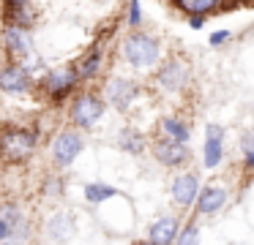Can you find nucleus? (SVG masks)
I'll list each match as a JSON object with an SVG mask.
<instances>
[{"label":"nucleus","instance_id":"obj_29","mask_svg":"<svg viewBox=\"0 0 254 245\" xmlns=\"http://www.w3.org/2000/svg\"><path fill=\"white\" fill-rule=\"evenodd\" d=\"M14 3H30V0H6V5H14Z\"/></svg>","mask_w":254,"mask_h":245},{"label":"nucleus","instance_id":"obj_18","mask_svg":"<svg viewBox=\"0 0 254 245\" xmlns=\"http://www.w3.org/2000/svg\"><path fill=\"white\" fill-rule=\"evenodd\" d=\"M74 229V215L71 212H55V215L47 221V234L52 240H66Z\"/></svg>","mask_w":254,"mask_h":245},{"label":"nucleus","instance_id":"obj_28","mask_svg":"<svg viewBox=\"0 0 254 245\" xmlns=\"http://www.w3.org/2000/svg\"><path fill=\"white\" fill-rule=\"evenodd\" d=\"M189 25H191V27H194V30H199V27H202V25H205V16H202V14H194V16H191V19H189Z\"/></svg>","mask_w":254,"mask_h":245},{"label":"nucleus","instance_id":"obj_11","mask_svg":"<svg viewBox=\"0 0 254 245\" xmlns=\"http://www.w3.org/2000/svg\"><path fill=\"white\" fill-rule=\"evenodd\" d=\"M205 169H216L224 158V128L221 125H208L205 128Z\"/></svg>","mask_w":254,"mask_h":245},{"label":"nucleus","instance_id":"obj_22","mask_svg":"<svg viewBox=\"0 0 254 245\" xmlns=\"http://www.w3.org/2000/svg\"><path fill=\"white\" fill-rule=\"evenodd\" d=\"M221 0H181V5L189 11V14H208V11H213L216 5H219Z\"/></svg>","mask_w":254,"mask_h":245},{"label":"nucleus","instance_id":"obj_16","mask_svg":"<svg viewBox=\"0 0 254 245\" xmlns=\"http://www.w3.org/2000/svg\"><path fill=\"white\" fill-rule=\"evenodd\" d=\"M101 65H104V47H93L88 54H85L82 60H79L74 68H77V76H79V82H90V79H96L99 76V71H101Z\"/></svg>","mask_w":254,"mask_h":245},{"label":"nucleus","instance_id":"obj_8","mask_svg":"<svg viewBox=\"0 0 254 245\" xmlns=\"http://www.w3.org/2000/svg\"><path fill=\"white\" fill-rule=\"evenodd\" d=\"M137 93H139L137 82L126 79V76H112V79L107 82V87H104V98L118 109V112H126V109L134 103Z\"/></svg>","mask_w":254,"mask_h":245},{"label":"nucleus","instance_id":"obj_20","mask_svg":"<svg viewBox=\"0 0 254 245\" xmlns=\"http://www.w3.org/2000/svg\"><path fill=\"white\" fill-rule=\"evenodd\" d=\"M161 128H164L167 136H172V139L189 145V136H191V131H189V125L183 123L181 117H164V120H161Z\"/></svg>","mask_w":254,"mask_h":245},{"label":"nucleus","instance_id":"obj_12","mask_svg":"<svg viewBox=\"0 0 254 245\" xmlns=\"http://www.w3.org/2000/svg\"><path fill=\"white\" fill-rule=\"evenodd\" d=\"M199 196V180L197 174L186 172V174H178L172 180V199L178 201L181 207H191Z\"/></svg>","mask_w":254,"mask_h":245},{"label":"nucleus","instance_id":"obj_9","mask_svg":"<svg viewBox=\"0 0 254 245\" xmlns=\"http://www.w3.org/2000/svg\"><path fill=\"white\" fill-rule=\"evenodd\" d=\"M33 87V71L25 63H8L0 68V90L3 93H28Z\"/></svg>","mask_w":254,"mask_h":245},{"label":"nucleus","instance_id":"obj_7","mask_svg":"<svg viewBox=\"0 0 254 245\" xmlns=\"http://www.w3.org/2000/svg\"><path fill=\"white\" fill-rule=\"evenodd\" d=\"M189 76H191L189 63H183L181 57H170L159 68L156 82H159V87H161V90H167V93H181L183 87L189 85Z\"/></svg>","mask_w":254,"mask_h":245},{"label":"nucleus","instance_id":"obj_2","mask_svg":"<svg viewBox=\"0 0 254 245\" xmlns=\"http://www.w3.org/2000/svg\"><path fill=\"white\" fill-rule=\"evenodd\" d=\"M123 60L134 68H150L161 60V44L150 33H128L123 38Z\"/></svg>","mask_w":254,"mask_h":245},{"label":"nucleus","instance_id":"obj_17","mask_svg":"<svg viewBox=\"0 0 254 245\" xmlns=\"http://www.w3.org/2000/svg\"><path fill=\"white\" fill-rule=\"evenodd\" d=\"M6 22L11 25H19V27H33L36 22V11L30 3H14V5H6Z\"/></svg>","mask_w":254,"mask_h":245},{"label":"nucleus","instance_id":"obj_27","mask_svg":"<svg viewBox=\"0 0 254 245\" xmlns=\"http://www.w3.org/2000/svg\"><path fill=\"white\" fill-rule=\"evenodd\" d=\"M230 36H232L230 30H216L213 36L208 38V41H210V47H221V44H224V41H230Z\"/></svg>","mask_w":254,"mask_h":245},{"label":"nucleus","instance_id":"obj_21","mask_svg":"<svg viewBox=\"0 0 254 245\" xmlns=\"http://www.w3.org/2000/svg\"><path fill=\"white\" fill-rule=\"evenodd\" d=\"M112 196H118V191L107 183H88L85 185V199H88L90 204H101V201L112 199Z\"/></svg>","mask_w":254,"mask_h":245},{"label":"nucleus","instance_id":"obj_23","mask_svg":"<svg viewBox=\"0 0 254 245\" xmlns=\"http://www.w3.org/2000/svg\"><path fill=\"white\" fill-rule=\"evenodd\" d=\"M241 150H243V163H246V169H254V131L241 136Z\"/></svg>","mask_w":254,"mask_h":245},{"label":"nucleus","instance_id":"obj_26","mask_svg":"<svg viewBox=\"0 0 254 245\" xmlns=\"http://www.w3.org/2000/svg\"><path fill=\"white\" fill-rule=\"evenodd\" d=\"M142 22V11H139V0H128V25L139 27Z\"/></svg>","mask_w":254,"mask_h":245},{"label":"nucleus","instance_id":"obj_14","mask_svg":"<svg viewBox=\"0 0 254 245\" xmlns=\"http://www.w3.org/2000/svg\"><path fill=\"white\" fill-rule=\"evenodd\" d=\"M197 212L199 215H213L219 212L221 207L227 204V191L219 188V185H208V188H199V196H197Z\"/></svg>","mask_w":254,"mask_h":245},{"label":"nucleus","instance_id":"obj_19","mask_svg":"<svg viewBox=\"0 0 254 245\" xmlns=\"http://www.w3.org/2000/svg\"><path fill=\"white\" fill-rule=\"evenodd\" d=\"M118 147H121L123 152H128V155H139V152L145 150V136L139 134L137 128H123L121 134H118Z\"/></svg>","mask_w":254,"mask_h":245},{"label":"nucleus","instance_id":"obj_24","mask_svg":"<svg viewBox=\"0 0 254 245\" xmlns=\"http://www.w3.org/2000/svg\"><path fill=\"white\" fill-rule=\"evenodd\" d=\"M199 240V232H197V223H186V226L178 232V240L175 243H181V245H186V243H197Z\"/></svg>","mask_w":254,"mask_h":245},{"label":"nucleus","instance_id":"obj_3","mask_svg":"<svg viewBox=\"0 0 254 245\" xmlns=\"http://www.w3.org/2000/svg\"><path fill=\"white\" fill-rule=\"evenodd\" d=\"M82 150H85L82 134L77 128H63L52 142V163H55V169H68Z\"/></svg>","mask_w":254,"mask_h":245},{"label":"nucleus","instance_id":"obj_10","mask_svg":"<svg viewBox=\"0 0 254 245\" xmlns=\"http://www.w3.org/2000/svg\"><path fill=\"white\" fill-rule=\"evenodd\" d=\"M153 155L161 166H183L191 152H189V145H183V142L172 139V136H161L153 145Z\"/></svg>","mask_w":254,"mask_h":245},{"label":"nucleus","instance_id":"obj_4","mask_svg":"<svg viewBox=\"0 0 254 245\" xmlns=\"http://www.w3.org/2000/svg\"><path fill=\"white\" fill-rule=\"evenodd\" d=\"M79 76H77V68H58V71H50L39 79V87L44 90V96L50 101L61 103L66 101V96H71L74 87H77Z\"/></svg>","mask_w":254,"mask_h":245},{"label":"nucleus","instance_id":"obj_1","mask_svg":"<svg viewBox=\"0 0 254 245\" xmlns=\"http://www.w3.org/2000/svg\"><path fill=\"white\" fill-rule=\"evenodd\" d=\"M39 147V131L22 128V125H6L0 134V158L6 163H22Z\"/></svg>","mask_w":254,"mask_h":245},{"label":"nucleus","instance_id":"obj_5","mask_svg":"<svg viewBox=\"0 0 254 245\" xmlns=\"http://www.w3.org/2000/svg\"><path fill=\"white\" fill-rule=\"evenodd\" d=\"M104 114V98H99L96 93H82V96L74 98L71 109H68V117L77 128H93L96 123Z\"/></svg>","mask_w":254,"mask_h":245},{"label":"nucleus","instance_id":"obj_25","mask_svg":"<svg viewBox=\"0 0 254 245\" xmlns=\"http://www.w3.org/2000/svg\"><path fill=\"white\" fill-rule=\"evenodd\" d=\"M41 191H44V196H61L63 194V180L61 177H47L44 185H41Z\"/></svg>","mask_w":254,"mask_h":245},{"label":"nucleus","instance_id":"obj_13","mask_svg":"<svg viewBox=\"0 0 254 245\" xmlns=\"http://www.w3.org/2000/svg\"><path fill=\"white\" fill-rule=\"evenodd\" d=\"M0 215L6 218L8 226H11V232H14L11 243H22V240H28L30 223H28V218H25L22 207H19L17 201H0Z\"/></svg>","mask_w":254,"mask_h":245},{"label":"nucleus","instance_id":"obj_6","mask_svg":"<svg viewBox=\"0 0 254 245\" xmlns=\"http://www.w3.org/2000/svg\"><path fill=\"white\" fill-rule=\"evenodd\" d=\"M3 44H6V54L14 63H30V57H33V38H30L28 27L8 22L6 30H3Z\"/></svg>","mask_w":254,"mask_h":245},{"label":"nucleus","instance_id":"obj_15","mask_svg":"<svg viewBox=\"0 0 254 245\" xmlns=\"http://www.w3.org/2000/svg\"><path fill=\"white\" fill-rule=\"evenodd\" d=\"M178 232H181V223H178L172 215H164V218H159V221L150 223L148 240L156 243V245H170V243L178 240Z\"/></svg>","mask_w":254,"mask_h":245}]
</instances>
